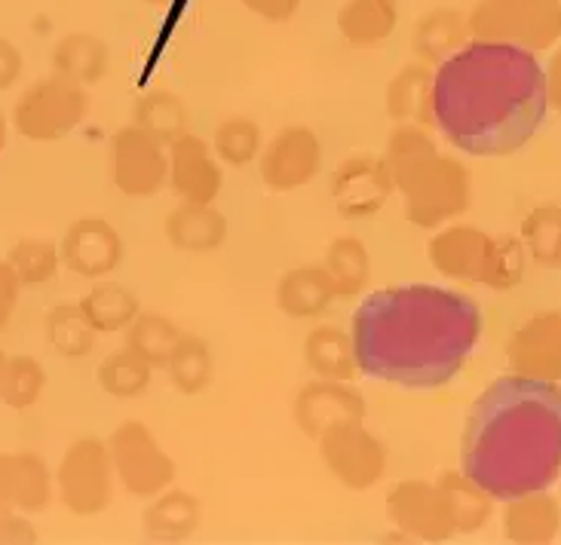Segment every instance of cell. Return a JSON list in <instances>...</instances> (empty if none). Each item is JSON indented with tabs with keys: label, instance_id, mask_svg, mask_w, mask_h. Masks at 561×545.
I'll use <instances>...</instances> for the list:
<instances>
[{
	"label": "cell",
	"instance_id": "6da1fadb",
	"mask_svg": "<svg viewBox=\"0 0 561 545\" xmlns=\"http://www.w3.org/2000/svg\"><path fill=\"white\" fill-rule=\"evenodd\" d=\"M350 337L368 378L405 390H439L460 374L479 344L482 310L451 288L393 286L359 303Z\"/></svg>",
	"mask_w": 561,
	"mask_h": 545
},
{
	"label": "cell",
	"instance_id": "7a4b0ae2",
	"mask_svg": "<svg viewBox=\"0 0 561 545\" xmlns=\"http://www.w3.org/2000/svg\"><path fill=\"white\" fill-rule=\"evenodd\" d=\"M547 107V71L522 46L470 37L433 71V123L472 156L522 151Z\"/></svg>",
	"mask_w": 561,
	"mask_h": 545
},
{
	"label": "cell",
	"instance_id": "3957f363",
	"mask_svg": "<svg viewBox=\"0 0 561 545\" xmlns=\"http://www.w3.org/2000/svg\"><path fill=\"white\" fill-rule=\"evenodd\" d=\"M460 472L494 500L556 485L561 478L559 383L522 374L494 380L463 426Z\"/></svg>",
	"mask_w": 561,
	"mask_h": 545
},
{
	"label": "cell",
	"instance_id": "277c9868",
	"mask_svg": "<svg viewBox=\"0 0 561 545\" xmlns=\"http://www.w3.org/2000/svg\"><path fill=\"white\" fill-rule=\"evenodd\" d=\"M383 160L396 190L405 197V218L414 228H442L470 209V169L442 153L424 126L399 123L387 141Z\"/></svg>",
	"mask_w": 561,
	"mask_h": 545
},
{
	"label": "cell",
	"instance_id": "5b68a950",
	"mask_svg": "<svg viewBox=\"0 0 561 545\" xmlns=\"http://www.w3.org/2000/svg\"><path fill=\"white\" fill-rule=\"evenodd\" d=\"M426 255L433 267L467 286H488L494 291H510L522 282L528 267V248L516 236H491L472 224H451L439 230Z\"/></svg>",
	"mask_w": 561,
	"mask_h": 545
},
{
	"label": "cell",
	"instance_id": "8992f818",
	"mask_svg": "<svg viewBox=\"0 0 561 545\" xmlns=\"http://www.w3.org/2000/svg\"><path fill=\"white\" fill-rule=\"evenodd\" d=\"M467 25L472 40L549 49L561 40V0H479Z\"/></svg>",
	"mask_w": 561,
	"mask_h": 545
},
{
	"label": "cell",
	"instance_id": "52a82bcc",
	"mask_svg": "<svg viewBox=\"0 0 561 545\" xmlns=\"http://www.w3.org/2000/svg\"><path fill=\"white\" fill-rule=\"evenodd\" d=\"M90 111L87 86H80L71 77L53 71L49 77L34 80L28 90L19 95L13 107L15 132L28 141H59L75 132L80 120Z\"/></svg>",
	"mask_w": 561,
	"mask_h": 545
},
{
	"label": "cell",
	"instance_id": "ba28073f",
	"mask_svg": "<svg viewBox=\"0 0 561 545\" xmlns=\"http://www.w3.org/2000/svg\"><path fill=\"white\" fill-rule=\"evenodd\" d=\"M61 506L77 518H95L114 500V463L107 441L80 436L68 444L56 469Z\"/></svg>",
	"mask_w": 561,
	"mask_h": 545
},
{
	"label": "cell",
	"instance_id": "9c48e42d",
	"mask_svg": "<svg viewBox=\"0 0 561 545\" xmlns=\"http://www.w3.org/2000/svg\"><path fill=\"white\" fill-rule=\"evenodd\" d=\"M114 475L141 500H153L175 482V463L141 420H123L107 439Z\"/></svg>",
	"mask_w": 561,
	"mask_h": 545
},
{
	"label": "cell",
	"instance_id": "30bf717a",
	"mask_svg": "<svg viewBox=\"0 0 561 545\" xmlns=\"http://www.w3.org/2000/svg\"><path fill=\"white\" fill-rule=\"evenodd\" d=\"M317 441L325 469L350 490H368L387 472V448L356 417L332 424Z\"/></svg>",
	"mask_w": 561,
	"mask_h": 545
},
{
	"label": "cell",
	"instance_id": "8fae6325",
	"mask_svg": "<svg viewBox=\"0 0 561 545\" xmlns=\"http://www.w3.org/2000/svg\"><path fill=\"white\" fill-rule=\"evenodd\" d=\"M141 126H123L111 141V178L126 197H153L169 182V153Z\"/></svg>",
	"mask_w": 561,
	"mask_h": 545
},
{
	"label": "cell",
	"instance_id": "7c38bea8",
	"mask_svg": "<svg viewBox=\"0 0 561 545\" xmlns=\"http://www.w3.org/2000/svg\"><path fill=\"white\" fill-rule=\"evenodd\" d=\"M387 515L399 533L421 543H445L455 536V518L439 485L399 482L387 494Z\"/></svg>",
	"mask_w": 561,
	"mask_h": 545
},
{
	"label": "cell",
	"instance_id": "4fadbf2b",
	"mask_svg": "<svg viewBox=\"0 0 561 545\" xmlns=\"http://www.w3.org/2000/svg\"><path fill=\"white\" fill-rule=\"evenodd\" d=\"M322 166V144L313 129L307 126H288L276 132L271 144L261 151V178L276 194L298 190L319 175Z\"/></svg>",
	"mask_w": 561,
	"mask_h": 545
},
{
	"label": "cell",
	"instance_id": "5bb4252c",
	"mask_svg": "<svg viewBox=\"0 0 561 545\" xmlns=\"http://www.w3.org/2000/svg\"><path fill=\"white\" fill-rule=\"evenodd\" d=\"M396 190L393 175L383 156H350L332 175V199L344 218L378 214Z\"/></svg>",
	"mask_w": 561,
	"mask_h": 545
},
{
	"label": "cell",
	"instance_id": "9a60e30c",
	"mask_svg": "<svg viewBox=\"0 0 561 545\" xmlns=\"http://www.w3.org/2000/svg\"><path fill=\"white\" fill-rule=\"evenodd\" d=\"M123 260V240L105 218H77L61 240V264L83 279H105Z\"/></svg>",
	"mask_w": 561,
	"mask_h": 545
},
{
	"label": "cell",
	"instance_id": "2e32d148",
	"mask_svg": "<svg viewBox=\"0 0 561 545\" xmlns=\"http://www.w3.org/2000/svg\"><path fill=\"white\" fill-rule=\"evenodd\" d=\"M506 359L513 374L561 383V313H537L531 316L506 347Z\"/></svg>",
	"mask_w": 561,
	"mask_h": 545
},
{
	"label": "cell",
	"instance_id": "e0dca14e",
	"mask_svg": "<svg viewBox=\"0 0 561 545\" xmlns=\"http://www.w3.org/2000/svg\"><path fill=\"white\" fill-rule=\"evenodd\" d=\"M169 184L184 202H215L221 194V166L199 136L184 132L169 144Z\"/></svg>",
	"mask_w": 561,
	"mask_h": 545
},
{
	"label": "cell",
	"instance_id": "ac0fdd59",
	"mask_svg": "<svg viewBox=\"0 0 561 545\" xmlns=\"http://www.w3.org/2000/svg\"><path fill=\"white\" fill-rule=\"evenodd\" d=\"M365 417V398L356 390H350L344 380H322L307 383L295 398V420L304 436L319 439L325 429L337 420Z\"/></svg>",
	"mask_w": 561,
	"mask_h": 545
},
{
	"label": "cell",
	"instance_id": "d6986e66",
	"mask_svg": "<svg viewBox=\"0 0 561 545\" xmlns=\"http://www.w3.org/2000/svg\"><path fill=\"white\" fill-rule=\"evenodd\" d=\"M53 497V478L37 454H0V515L41 512Z\"/></svg>",
	"mask_w": 561,
	"mask_h": 545
},
{
	"label": "cell",
	"instance_id": "ffe728a7",
	"mask_svg": "<svg viewBox=\"0 0 561 545\" xmlns=\"http://www.w3.org/2000/svg\"><path fill=\"white\" fill-rule=\"evenodd\" d=\"M506 540L516 545H549L561 531V506L547 490L513 497L503 512Z\"/></svg>",
	"mask_w": 561,
	"mask_h": 545
},
{
	"label": "cell",
	"instance_id": "44dd1931",
	"mask_svg": "<svg viewBox=\"0 0 561 545\" xmlns=\"http://www.w3.org/2000/svg\"><path fill=\"white\" fill-rule=\"evenodd\" d=\"M334 298H337V288L325 267H295L276 286V306L291 318L322 316Z\"/></svg>",
	"mask_w": 561,
	"mask_h": 545
},
{
	"label": "cell",
	"instance_id": "7402d4cb",
	"mask_svg": "<svg viewBox=\"0 0 561 545\" xmlns=\"http://www.w3.org/2000/svg\"><path fill=\"white\" fill-rule=\"evenodd\" d=\"M228 236L225 214L213 202H184L167 218V240L182 252H215Z\"/></svg>",
	"mask_w": 561,
	"mask_h": 545
},
{
	"label": "cell",
	"instance_id": "603a6c76",
	"mask_svg": "<svg viewBox=\"0 0 561 545\" xmlns=\"http://www.w3.org/2000/svg\"><path fill=\"white\" fill-rule=\"evenodd\" d=\"M387 114L396 123L433 126V71L426 61L399 68L387 86Z\"/></svg>",
	"mask_w": 561,
	"mask_h": 545
},
{
	"label": "cell",
	"instance_id": "cb8c5ba5",
	"mask_svg": "<svg viewBox=\"0 0 561 545\" xmlns=\"http://www.w3.org/2000/svg\"><path fill=\"white\" fill-rule=\"evenodd\" d=\"M399 25V0H344L337 10V31L350 46H380Z\"/></svg>",
	"mask_w": 561,
	"mask_h": 545
},
{
	"label": "cell",
	"instance_id": "d4e9b609",
	"mask_svg": "<svg viewBox=\"0 0 561 545\" xmlns=\"http://www.w3.org/2000/svg\"><path fill=\"white\" fill-rule=\"evenodd\" d=\"M199 524V502L187 490H163L145 509V533L153 543H184Z\"/></svg>",
	"mask_w": 561,
	"mask_h": 545
},
{
	"label": "cell",
	"instance_id": "484cf974",
	"mask_svg": "<svg viewBox=\"0 0 561 545\" xmlns=\"http://www.w3.org/2000/svg\"><path fill=\"white\" fill-rule=\"evenodd\" d=\"M467 40H470V25H467V15L457 10H445V7L430 10L414 25V53L426 65L445 61Z\"/></svg>",
	"mask_w": 561,
	"mask_h": 545
},
{
	"label": "cell",
	"instance_id": "4316f807",
	"mask_svg": "<svg viewBox=\"0 0 561 545\" xmlns=\"http://www.w3.org/2000/svg\"><path fill=\"white\" fill-rule=\"evenodd\" d=\"M53 68L71 77L80 86H95L111 68V53L95 34H68L53 46Z\"/></svg>",
	"mask_w": 561,
	"mask_h": 545
},
{
	"label": "cell",
	"instance_id": "83f0119b",
	"mask_svg": "<svg viewBox=\"0 0 561 545\" xmlns=\"http://www.w3.org/2000/svg\"><path fill=\"white\" fill-rule=\"evenodd\" d=\"M304 359L313 368V374L322 380H344L347 383L359 371L356 352H353V337L341 328H334V325H319L307 334Z\"/></svg>",
	"mask_w": 561,
	"mask_h": 545
},
{
	"label": "cell",
	"instance_id": "f1b7e54d",
	"mask_svg": "<svg viewBox=\"0 0 561 545\" xmlns=\"http://www.w3.org/2000/svg\"><path fill=\"white\" fill-rule=\"evenodd\" d=\"M80 310H83L87 322L95 328V334L126 332L136 322L138 313H141L136 294L129 288L117 286V282H102V279H95V286L83 294Z\"/></svg>",
	"mask_w": 561,
	"mask_h": 545
},
{
	"label": "cell",
	"instance_id": "f546056e",
	"mask_svg": "<svg viewBox=\"0 0 561 545\" xmlns=\"http://www.w3.org/2000/svg\"><path fill=\"white\" fill-rule=\"evenodd\" d=\"M442 494L448 500L457 533H476L494 515V497L467 478L463 472H445L439 478Z\"/></svg>",
	"mask_w": 561,
	"mask_h": 545
},
{
	"label": "cell",
	"instance_id": "4dcf8cb0",
	"mask_svg": "<svg viewBox=\"0 0 561 545\" xmlns=\"http://www.w3.org/2000/svg\"><path fill=\"white\" fill-rule=\"evenodd\" d=\"M123 334H126V347L138 352L145 362H151L153 368H167L169 356H172V349L179 347L184 332L169 316L138 313L136 322Z\"/></svg>",
	"mask_w": 561,
	"mask_h": 545
},
{
	"label": "cell",
	"instance_id": "1f68e13d",
	"mask_svg": "<svg viewBox=\"0 0 561 545\" xmlns=\"http://www.w3.org/2000/svg\"><path fill=\"white\" fill-rule=\"evenodd\" d=\"M329 276H332L334 288L341 298H353L359 294L368 286L371 279V258H368V248L363 245V240L356 236H341L329 245L325 252V264H322Z\"/></svg>",
	"mask_w": 561,
	"mask_h": 545
},
{
	"label": "cell",
	"instance_id": "d6a6232c",
	"mask_svg": "<svg viewBox=\"0 0 561 545\" xmlns=\"http://www.w3.org/2000/svg\"><path fill=\"white\" fill-rule=\"evenodd\" d=\"M46 340L65 359H83L95 347V328H92L80 303H59L46 316Z\"/></svg>",
	"mask_w": 561,
	"mask_h": 545
},
{
	"label": "cell",
	"instance_id": "836d02e7",
	"mask_svg": "<svg viewBox=\"0 0 561 545\" xmlns=\"http://www.w3.org/2000/svg\"><path fill=\"white\" fill-rule=\"evenodd\" d=\"M169 380L182 395H197L213 380V352L197 334H182L179 347L172 349L167 362Z\"/></svg>",
	"mask_w": 561,
	"mask_h": 545
},
{
	"label": "cell",
	"instance_id": "e575fe53",
	"mask_svg": "<svg viewBox=\"0 0 561 545\" xmlns=\"http://www.w3.org/2000/svg\"><path fill=\"white\" fill-rule=\"evenodd\" d=\"M136 126H141L148 136H153L160 144L169 148L175 138L187 132V107L175 92H148L136 105Z\"/></svg>",
	"mask_w": 561,
	"mask_h": 545
},
{
	"label": "cell",
	"instance_id": "d590c367",
	"mask_svg": "<svg viewBox=\"0 0 561 545\" xmlns=\"http://www.w3.org/2000/svg\"><path fill=\"white\" fill-rule=\"evenodd\" d=\"M151 362H145L129 347H123L99 364V386L114 398H138L151 386Z\"/></svg>",
	"mask_w": 561,
	"mask_h": 545
},
{
	"label": "cell",
	"instance_id": "8d00e7d4",
	"mask_svg": "<svg viewBox=\"0 0 561 545\" xmlns=\"http://www.w3.org/2000/svg\"><path fill=\"white\" fill-rule=\"evenodd\" d=\"M528 255L540 267L561 270V209L559 206H540L522 221V236H518Z\"/></svg>",
	"mask_w": 561,
	"mask_h": 545
},
{
	"label": "cell",
	"instance_id": "74e56055",
	"mask_svg": "<svg viewBox=\"0 0 561 545\" xmlns=\"http://www.w3.org/2000/svg\"><path fill=\"white\" fill-rule=\"evenodd\" d=\"M46 390V371L44 364L31 356H13L7 359L0 371V402L7 408L25 410L41 402Z\"/></svg>",
	"mask_w": 561,
	"mask_h": 545
},
{
	"label": "cell",
	"instance_id": "f35d334b",
	"mask_svg": "<svg viewBox=\"0 0 561 545\" xmlns=\"http://www.w3.org/2000/svg\"><path fill=\"white\" fill-rule=\"evenodd\" d=\"M213 151L225 166H249V163L259 160V153L264 151V144H261V129L252 120H245V117H230V120H225L215 129Z\"/></svg>",
	"mask_w": 561,
	"mask_h": 545
},
{
	"label": "cell",
	"instance_id": "ab89813d",
	"mask_svg": "<svg viewBox=\"0 0 561 545\" xmlns=\"http://www.w3.org/2000/svg\"><path fill=\"white\" fill-rule=\"evenodd\" d=\"M7 260L22 286H44L61 267V248L49 240H19Z\"/></svg>",
	"mask_w": 561,
	"mask_h": 545
},
{
	"label": "cell",
	"instance_id": "60d3db41",
	"mask_svg": "<svg viewBox=\"0 0 561 545\" xmlns=\"http://www.w3.org/2000/svg\"><path fill=\"white\" fill-rule=\"evenodd\" d=\"M19 291H22V282L15 276L13 264L0 260V332H7L10 322H13L15 306H19Z\"/></svg>",
	"mask_w": 561,
	"mask_h": 545
},
{
	"label": "cell",
	"instance_id": "b9f144b4",
	"mask_svg": "<svg viewBox=\"0 0 561 545\" xmlns=\"http://www.w3.org/2000/svg\"><path fill=\"white\" fill-rule=\"evenodd\" d=\"M37 543V531L31 527L28 518L19 512L0 515V545H34Z\"/></svg>",
	"mask_w": 561,
	"mask_h": 545
},
{
	"label": "cell",
	"instance_id": "7bdbcfd3",
	"mask_svg": "<svg viewBox=\"0 0 561 545\" xmlns=\"http://www.w3.org/2000/svg\"><path fill=\"white\" fill-rule=\"evenodd\" d=\"M243 7L264 22H288L298 13L301 0H243Z\"/></svg>",
	"mask_w": 561,
	"mask_h": 545
},
{
	"label": "cell",
	"instance_id": "ee69618b",
	"mask_svg": "<svg viewBox=\"0 0 561 545\" xmlns=\"http://www.w3.org/2000/svg\"><path fill=\"white\" fill-rule=\"evenodd\" d=\"M22 68H25L22 53L10 40L0 37V90H10L15 80L22 77Z\"/></svg>",
	"mask_w": 561,
	"mask_h": 545
},
{
	"label": "cell",
	"instance_id": "f6af8a7d",
	"mask_svg": "<svg viewBox=\"0 0 561 545\" xmlns=\"http://www.w3.org/2000/svg\"><path fill=\"white\" fill-rule=\"evenodd\" d=\"M547 98H549V105L556 107V111H561V44H559V49L552 53V59H549Z\"/></svg>",
	"mask_w": 561,
	"mask_h": 545
},
{
	"label": "cell",
	"instance_id": "bcb514c9",
	"mask_svg": "<svg viewBox=\"0 0 561 545\" xmlns=\"http://www.w3.org/2000/svg\"><path fill=\"white\" fill-rule=\"evenodd\" d=\"M7 144V120H3V111H0V151Z\"/></svg>",
	"mask_w": 561,
	"mask_h": 545
},
{
	"label": "cell",
	"instance_id": "7dc6e473",
	"mask_svg": "<svg viewBox=\"0 0 561 545\" xmlns=\"http://www.w3.org/2000/svg\"><path fill=\"white\" fill-rule=\"evenodd\" d=\"M7 359H10V356H7V352L0 349V371H3V364H7Z\"/></svg>",
	"mask_w": 561,
	"mask_h": 545
},
{
	"label": "cell",
	"instance_id": "c3c4849f",
	"mask_svg": "<svg viewBox=\"0 0 561 545\" xmlns=\"http://www.w3.org/2000/svg\"><path fill=\"white\" fill-rule=\"evenodd\" d=\"M145 3H151V7H163V3H169V0H145Z\"/></svg>",
	"mask_w": 561,
	"mask_h": 545
}]
</instances>
